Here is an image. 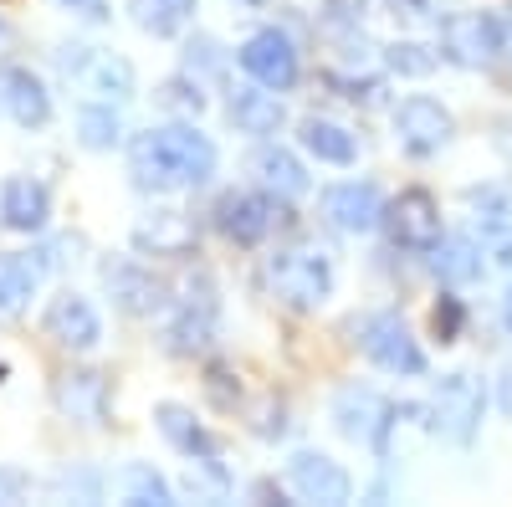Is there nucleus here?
Returning <instances> with one entry per match:
<instances>
[{
  "label": "nucleus",
  "instance_id": "obj_1",
  "mask_svg": "<svg viewBox=\"0 0 512 507\" xmlns=\"http://www.w3.org/2000/svg\"><path fill=\"white\" fill-rule=\"evenodd\" d=\"M128 169H134V185L154 190V195L180 190V185H205L216 175V144H210L195 123H169V129L134 139Z\"/></svg>",
  "mask_w": 512,
  "mask_h": 507
},
{
  "label": "nucleus",
  "instance_id": "obj_2",
  "mask_svg": "<svg viewBox=\"0 0 512 507\" xmlns=\"http://www.w3.org/2000/svg\"><path fill=\"white\" fill-rule=\"evenodd\" d=\"M267 272H272V287L282 292V303H292V308H323L328 292H333V267L313 246L277 251Z\"/></svg>",
  "mask_w": 512,
  "mask_h": 507
},
{
  "label": "nucleus",
  "instance_id": "obj_3",
  "mask_svg": "<svg viewBox=\"0 0 512 507\" xmlns=\"http://www.w3.org/2000/svg\"><path fill=\"white\" fill-rule=\"evenodd\" d=\"M482 385L472 374H446L441 385H436V395H431V405H425V426H431L436 436H446V441H456V446H466L477 436V426H482Z\"/></svg>",
  "mask_w": 512,
  "mask_h": 507
},
{
  "label": "nucleus",
  "instance_id": "obj_4",
  "mask_svg": "<svg viewBox=\"0 0 512 507\" xmlns=\"http://www.w3.org/2000/svg\"><path fill=\"white\" fill-rule=\"evenodd\" d=\"M441 57L456 67H492L502 57V21L487 11H456L441 21Z\"/></svg>",
  "mask_w": 512,
  "mask_h": 507
},
{
  "label": "nucleus",
  "instance_id": "obj_5",
  "mask_svg": "<svg viewBox=\"0 0 512 507\" xmlns=\"http://www.w3.org/2000/svg\"><path fill=\"white\" fill-rule=\"evenodd\" d=\"M359 349L379 369H390V374H425V354L410 338L400 313H369V318H359Z\"/></svg>",
  "mask_w": 512,
  "mask_h": 507
},
{
  "label": "nucleus",
  "instance_id": "obj_6",
  "mask_svg": "<svg viewBox=\"0 0 512 507\" xmlns=\"http://www.w3.org/2000/svg\"><path fill=\"white\" fill-rule=\"evenodd\" d=\"M154 420H159L164 441H169V446H180V451L190 456V472H205L216 487H231V477H226V467H221L216 441H210V431L200 426V420H195L185 405H159Z\"/></svg>",
  "mask_w": 512,
  "mask_h": 507
},
{
  "label": "nucleus",
  "instance_id": "obj_7",
  "mask_svg": "<svg viewBox=\"0 0 512 507\" xmlns=\"http://www.w3.org/2000/svg\"><path fill=\"white\" fill-rule=\"evenodd\" d=\"M216 226H221L236 246H256V241H267V236L282 226V205H277V195H251V190H236V195H226V200H221Z\"/></svg>",
  "mask_w": 512,
  "mask_h": 507
},
{
  "label": "nucleus",
  "instance_id": "obj_8",
  "mask_svg": "<svg viewBox=\"0 0 512 507\" xmlns=\"http://www.w3.org/2000/svg\"><path fill=\"white\" fill-rule=\"evenodd\" d=\"M384 226H390V241L405 251H431L441 241V205L425 190H405L390 210H384Z\"/></svg>",
  "mask_w": 512,
  "mask_h": 507
},
{
  "label": "nucleus",
  "instance_id": "obj_9",
  "mask_svg": "<svg viewBox=\"0 0 512 507\" xmlns=\"http://www.w3.org/2000/svg\"><path fill=\"white\" fill-rule=\"evenodd\" d=\"M241 67L251 82H262V88H292L297 82V47H292V36L287 31H256L246 47H241Z\"/></svg>",
  "mask_w": 512,
  "mask_h": 507
},
{
  "label": "nucleus",
  "instance_id": "obj_10",
  "mask_svg": "<svg viewBox=\"0 0 512 507\" xmlns=\"http://www.w3.org/2000/svg\"><path fill=\"white\" fill-rule=\"evenodd\" d=\"M333 420L349 441L384 446V436H390V426H395V405L384 395H374V390H344L338 405H333Z\"/></svg>",
  "mask_w": 512,
  "mask_h": 507
},
{
  "label": "nucleus",
  "instance_id": "obj_11",
  "mask_svg": "<svg viewBox=\"0 0 512 507\" xmlns=\"http://www.w3.org/2000/svg\"><path fill=\"white\" fill-rule=\"evenodd\" d=\"M287 482H292L297 497H308V502H349L354 497L349 472L338 467L333 456H323V451H297L287 461Z\"/></svg>",
  "mask_w": 512,
  "mask_h": 507
},
{
  "label": "nucleus",
  "instance_id": "obj_12",
  "mask_svg": "<svg viewBox=\"0 0 512 507\" xmlns=\"http://www.w3.org/2000/svg\"><path fill=\"white\" fill-rule=\"evenodd\" d=\"M323 216L338 226V231H349V236H364L374 226H384V200L369 180H349V185H333L323 190Z\"/></svg>",
  "mask_w": 512,
  "mask_h": 507
},
{
  "label": "nucleus",
  "instance_id": "obj_13",
  "mask_svg": "<svg viewBox=\"0 0 512 507\" xmlns=\"http://www.w3.org/2000/svg\"><path fill=\"white\" fill-rule=\"evenodd\" d=\"M395 134H400V144L410 154L425 159V154H436L451 139V113L441 103H431V98H405L395 108Z\"/></svg>",
  "mask_w": 512,
  "mask_h": 507
},
{
  "label": "nucleus",
  "instance_id": "obj_14",
  "mask_svg": "<svg viewBox=\"0 0 512 507\" xmlns=\"http://www.w3.org/2000/svg\"><path fill=\"white\" fill-rule=\"evenodd\" d=\"M103 282H108V292H113V303H118L123 313H134V318L164 308V282H159L144 262H134V257L108 262V267H103Z\"/></svg>",
  "mask_w": 512,
  "mask_h": 507
},
{
  "label": "nucleus",
  "instance_id": "obj_15",
  "mask_svg": "<svg viewBox=\"0 0 512 507\" xmlns=\"http://www.w3.org/2000/svg\"><path fill=\"white\" fill-rule=\"evenodd\" d=\"M221 308H216V298H210V287L200 292H190V298L180 303V313H175V323H169V349L175 354H205L210 344H216V333H221V318H216Z\"/></svg>",
  "mask_w": 512,
  "mask_h": 507
},
{
  "label": "nucleus",
  "instance_id": "obj_16",
  "mask_svg": "<svg viewBox=\"0 0 512 507\" xmlns=\"http://www.w3.org/2000/svg\"><path fill=\"white\" fill-rule=\"evenodd\" d=\"M47 333L57 338L62 349H93L103 338V323L93 313L88 298H77V292H62V298L47 308Z\"/></svg>",
  "mask_w": 512,
  "mask_h": 507
},
{
  "label": "nucleus",
  "instance_id": "obj_17",
  "mask_svg": "<svg viewBox=\"0 0 512 507\" xmlns=\"http://www.w3.org/2000/svg\"><path fill=\"white\" fill-rule=\"evenodd\" d=\"M41 272H47V251H11V257H0V318H11L31 303Z\"/></svg>",
  "mask_w": 512,
  "mask_h": 507
},
{
  "label": "nucleus",
  "instance_id": "obj_18",
  "mask_svg": "<svg viewBox=\"0 0 512 507\" xmlns=\"http://www.w3.org/2000/svg\"><path fill=\"white\" fill-rule=\"evenodd\" d=\"M231 118H236V129L241 134H277L282 123H287V108L277 98V88H236L231 93Z\"/></svg>",
  "mask_w": 512,
  "mask_h": 507
},
{
  "label": "nucleus",
  "instance_id": "obj_19",
  "mask_svg": "<svg viewBox=\"0 0 512 507\" xmlns=\"http://www.w3.org/2000/svg\"><path fill=\"white\" fill-rule=\"evenodd\" d=\"M431 267H436V277L451 282V287H466V282H477V277L487 272L482 246H477L472 236H441V241L431 246Z\"/></svg>",
  "mask_w": 512,
  "mask_h": 507
},
{
  "label": "nucleus",
  "instance_id": "obj_20",
  "mask_svg": "<svg viewBox=\"0 0 512 507\" xmlns=\"http://www.w3.org/2000/svg\"><path fill=\"white\" fill-rule=\"evenodd\" d=\"M251 169H256V180H262L272 195H282V200H297L308 190V169L297 164V154H287V149H277V144H262L251 154Z\"/></svg>",
  "mask_w": 512,
  "mask_h": 507
},
{
  "label": "nucleus",
  "instance_id": "obj_21",
  "mask_svg": "<svg viewBox=\"0 0 512 507\" xmlns=\"http://www.w3.org/2000/svg\"><path fill=\"white\" fill-rule=\"evenodd\" d=\"M57 405L77 420H103V405H108V379L98 369H77V374H62L57 379Z\"/></svg>",
  "mask_w": 512,
  "mask_h": 507
},
{
  "label": "nucleus",
  "instance_id": "obj_22",
  "mask_svg": "<svg viewBox=\"0 0 512 507\" xmlns=\"http://www.w3.org/2000/svg\"><path fill=\"white\" fill-rule=\"evenodd\" d=\"M0 216H6L11 231H41V226H47V216H52L47 185L11 180V185H6V200H0Z\"/></svg>",
  "mask_w": 512,
  "mask_h": 507
},
{
  "label": "nucleus",
  "instance_id": "obj_23",
  "mask_svg": "<svg viewBox=\"0 0 512 507\" xmlns=\"http://www.w3.org/2000/svg\"><path fill=\"white\" fill-rule=\"evenodd\" d=\"M6 108H11V118L21 123V129H41V123L52 118L47 88H41L26 67H11V72H6Z\"/></svg>",
  "mask_w": 512,
  "mask_h": 507
},
{
  "label": "nucleus",
  "instance_id": "obj_24",
  "mask_svg": "<svg viewBox=\"0 0 512 507\" xmlns=\"http://www.w3.org/2000/svg\"><path fill=\"white\" fill-rule=\"evenodd\" d=\"M303 149L313 159H323V164H354V154H359L354 134L344 129V123H328V118H308L303 123Z\"/></svg>",
  "mask_w": 512,
  "mask_h": 507
},
{
  "label": "nucleus",
  "instance_id": "obj_25",
  "mask_svg": "<svg viewBox=\"0 0 512 507\" xmlns=\"http://www.w3.org/2000/svg\"><path fill=\"white\" fill-rule=\"evenodd\" d=\"M77 134H82V144H88V149H113L123 139V118H118L113 103H88V108L77 113Z\"/></svg>",
  "mask_w": 512,
  "mask_h": 507
},
{
  "label": "nucleus",
  "instance_id": "obj_26",
  "mask_svg": "<svg viewBox=\"0 0 512 507\" xmlns=\"http://www.w3.org/2000/svg\"><path fill=\"white\" fill-rule=\"evenodd\" d=\"M466 205L477 210V226H482L492 241L512 231V195H507V190H497V185H487V190H466Z\"/></svg>",
  "mask_w": 512,
  "mask_h": 507
},
{
  "label": "nucleus",
  "instance_id": "obj_27",
  "mask_svg": "<svg viewBox=\"0 0 512 507\" xmlns=\"http://www.w3.org/2000/svg\"><path fill=\"white\" fill-rule=\"evenodd\" d=\"M134 6V21L154 36H175L190 16V0H128Z\"/></svg>",
  "mask_w": 512,
  "mask_h": 507
},
{
  "label": "nucleus",
  "instance_id": "obj_28",
  "mask_svg": "<svg viewBox=\"0 0 512 507\" xmlns=\"http://www.w3.org/2000/svg\"><path fill=\"white\" fill-rule=\"evenodd\" d=\"M118 487H123V497H128V502H154V507L175 502L169 482H164L154 467H144V461H134V467H123V472H118Z\"/></svg>",
  "mask_w": 512,
  "mask_h": 507
},
{
  "label": "nucleus",
  "instance_id": "obj_29",
  "mask_svg": "<svg viewBox=\"0 0 512 507\" xmlns=\"http://www.w3.org/2000/svg\"><path fill=\"white\" fill-rule=\"evenodd\" d=\"M195 241V231L185 226V216H154L149 226H139V246L164 257V251H185Z\"/></svg>",
  "mask_w": 512,
  "mask_h": 507
},
{
  "label": "nucleus",
  "instance_id": "obj_30",
  "mask_svg": "<svg viewBox=\"0 0 512 507\" xmlns=\"http://www.w3.org/2000/svg\"><path fill=\"white\" fill-rule=\"evenodd\" d=\"M390 52V67L395 72H410V77H425L436 67V52L431 47H420V41H395V47H384Z\"/></svg>",
  "mask_w": 512,
  "mask_h": 507
},
{
  "label": "nucleus",
  "instance_id": "obj_31",
  "mask_svg": "<svg viewBox=\"0 0 512 507\" xmlns=\"http://www.w3.org/2000/svg\"><path fill=\"white\" fill-rule=\"evenodd\" d=\"M364 6H369V0H323V21L333 31H354L364 21Z\"/></svg>",
  "mask_w": 512,
  "mask_h": 507
},
{
  "label": "nucleus",
  "instance_id": "obj_32",
  "mask_svg": "<svg viewBox=\"0 0 512 507\" xmlns=\"http://www.w3.org/2000/svg\"><path fill=\"white\" fill-rule=\"evenodd\" d=\"M431 328H436L441 344H451V338L461 333V303H456V298H441L436 313H431Z\"/></svg>",
  "mask_w": 512,
  "mask_h": 507
},
{
  "label": "nucleus",
  "instance_id": "obj_33",
  "mask_svg": "<svg viewBox=\"0 0 512 507\" xmlns=\"http://www.w3.org/2000/svg\"><path fill=\"white\" fill-rule=\"evenodd\" d=\"M390 6V16L395 21H405V26H425V21H436V6L431 0H384Z\"/></svg>",
  "mask_w": 512,
  "mask_h": 507
},
{
  "label": "nucleus",
  "instance_id": "obj_34",
  "mask_svg": "<svg viewBox=\"0 0 512 507\" xmlns=\"http://www.w3.org/2000/svg\"><path fill=\"white\" fill-rule=\"evenodd\" d=\"M164 103L180 108V113H200V108H205L200 88H190V82H164Z\"/></svg>",
  "mask_w": 512,
  "mask_h": 507
},
{
  "label": "nucleus",
  "instance_id": "obj_35",
  "mask_svg": "<svg viewBox=\"0 0 512 507\" xmlns=\"http://www.w3.org/2000/svg\"><path fill=\"white\" fill-rule=\"evenodd\" d=\"M62 6L72 11V16H82V21H93V26H103L113 11H108V0H62Z\"/></svg>",
  "mask_w": 512,
  "mask_h": 507
},
{
  "label": "nucleus",
  "instance_id": "obj_36",
  "mask_svg": "<svg viewBox=\"0 0 512 507\" xmlns=\"http://www.w3.org/2000/svg\"><path fill=\"white\" fill-rule=\"evenodd\" d=\"M497 405L512 415V364H507V369H502V379H497Z\"/></svg>",
  "mask_w": 512,
  "mask_h": 507
},
{
  "label": "nucleus",
  "instance_id": "obj_37",
  "mask_svg": "<svg viewBox=\"0 0 512 507\" xmlns=\"http://www.w3.org/2000/svg\"><path fill=\"white\" fill-rule=\"evenodd\" d=\"M502 57H512V16L502 21Z\"/></svg>",
  "mask_w": 512,
  "mask_h": 507
},
{
  "label": "nucleus",
  "instance_id": "obj_38",
  "mask_svg": "<svg viewBox=\"0 0 512 507\" xmlns=\"http://www.w3.org/2000/svg\"><path fill=\"white\" fill-rule=\"evenodd\" d=\"M502 328L512 333V287H507V298H502Z\"/></svg>",
  "mask_w": 512,
  "mask_h": 507
}]
</instances>
